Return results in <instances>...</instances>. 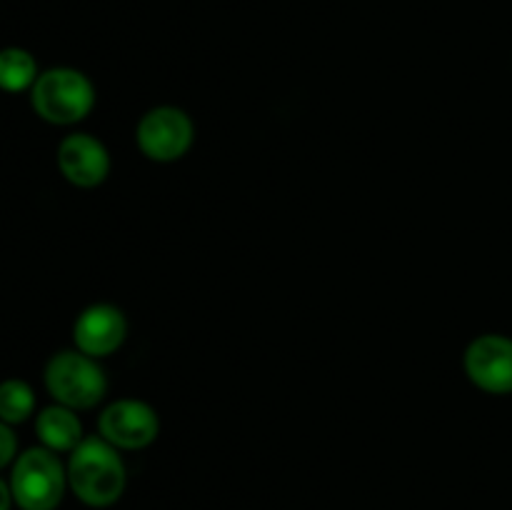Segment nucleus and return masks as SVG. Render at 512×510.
I'll return each mask as SVG.
<instances>
[{
    "instance_id": "nucleus-13",
    "label": "nucleus",
    "mask_w": 512,
    "mask_h": 510,
    "mask_svg": "<svg viewBox=\"0 0 512 510\" xmlns=\"http://www.w3.org/2000/svg\"><path fill=\"white\" fill-rule=\"evenodd\" d=\"M15 458H18V438H15L13 428L0 420V470L8 468Z\"/></svg>"
},
{
    "instance_id": "nucleus-2",
    "label": "nucleus",
    "mask_w": 512,
    "mask_h": 510,
    "mask_svg": "<svg viewBox=\"0 0 512 510\" xmlns=\"http://www.w3.org/2000/svg\"><path fill=\"white\" fill-rule=\"evenodd\" d=\"M30 105L45 123H80L95 105V85L75 68H50L40 73L30 88Z\"/></svg>"
},
{
    "instance_id": "nucleus-9",
    "label": "nucleus",
    "mask_w": 512,
    "mask_h": 510,
    "mask_svg": "<svg viewBox=\"0 0 512 510\" xmlns=\"http://www.w3.org/2000/svg\"><path fill=\"white\" fill-rule=\"evenodd\" d=\"M58 168L75 188H95L110 173V153L90 133H70L58 145Z\"/></svg>"
},
{
    "instance_id": "nucleus-4",
    "label": "nucleus",
    "mask_w": 512,
    "mask_h": 510,
    "mask_svg": "<svg viewBox=\"0 0 512 510\" xmlns=\"http://www.w3.org/2000/svg\"><path fill=\"white\" fill-rule=\"evenodd\" d=\"M45 388L55 403L73 410H90L108 393V378L98 358L75 350H60L45 365Z\"/></svg>"
},
{
    "instance_id": "nucleus-5",
    "label": "nucleus",
    "mask_w": 512,
    "mask_h": 510,
    "mask_svg": "<svg viewBox=\"0 0 512 510\" xmlns=\"http://www.w3.org/2000/svg\"><path fill=\"white\" fill-rule=\"evenodd\" d=\"M195 140V125L183 108L158 105L140 118L135 143L145 158L155 163H173L183 158Z\"/></svg>"
},
{
    "instance_id": "nucleus-12",
    "label": "nucleus",
    "mask_w": 512,
    "mask_h": 510,
    "mask_svg": "<svg viewBox=\"0 0 512 510\" xmlns=\"http://www.w3.org/2000/svg\"><path fill=\"white\" fill-rule=\"evenodd\" d=\"M35 410V393L25 380L8 378L0 383V420L8 425L25 423Z\"/></svg>"
},
{
    "instance_id": "nucleus-3",
    "label": "nucleus",
    "mask_w": 512,
    "mask_h": 510,
    "mask_svg": "<svg viewBox=\"0 0 512 510\" xmlns=\"http://www.w3.org/2000/svg\"><path fill=\"white\" fill-rule=\"evenodd\" d=\"M8 483L20 510H55L68 488V468L58 453L38 445L13 460Z\"/></svg>"
},
{
    "instance_id": "nucleus-1",
    "label": "nucleus",
    "mask_w": 512,
    "mask_h": 510,
    "mask_svg": "<svg viewBox=\"0 0 512 510\" xmlns=\"http://www.w3.org/2000/svg\"><path fill=\"white\" fill-rule=\"evenodd\" d=\"M68 488L88 508H110L125 493L128 470L120 450L100 435L80 440L68 458Z\"/></svg>"
},
{
    "instance_id": "nucleus-10",
    "label": "nucleus",
    "mask_w": 512,
    "mask_h": 510,
    "mask_svg": "<svg viewBox=\"0 0 512 510\" xmlns=\"http://www.w3.org/2000/svg\"><path fill=\"white\" fill-rule=\"evenodd\" d=\"M35 435H38L40 445L53 453H73L80 440L85 438L78 410L65 408L60 403L40 410L35 418Z\"/></svg>"
},
{
    "instance_id": "nucleus-7",
    "label": "nucleus",
    "mask_w": 512,
    "mask_h": 510,
    "mask_svg": "<svg viewBox=\"0 0 512 510\" xmlns=\"http://www.w3.org/2000/svg\"><path fill=\"white\" fill-rule=\"evenodd\" d=\"M463 365L475 388L490 395L512 393V338L508 335H478L465 348Z\"/></svg>"
},
{
    "instance_id": "nucleus-14",
    "label": "nucleus",
    "mask_w": 512,
    "mask_h": 510,
    "mask_svg": "<svg viewBox=\"0 0 512 510\" xmlns=\"http://www.w3.org/2000/svg\"><path fill=\"white\" fill-rule=\"evenodd\" d=\"M13 490H10V483H5L3 478H0V510H10L13 508Z\"/></svg>"
},
{
    "instance_id": "nucleus-8",
    "label": "nucleus",
    "mask_w": 512,
    "mask_h": 510,
    "mask_svg": "<svg viewBox=\"0 0 512 510\" xmlns=\"http://www.w3.org/2000/svg\"><path fill=\"white\" fill-rule=\"evenodd\" d=\"M125 338H128V320L113 303H93L75 318V348L90 358H108L125 343Z\"/></svg>"
},
{
    "instance_id": "nucleus-6",
    "label": "nucleus",
    "mask_w": 512,
    "mask_h": 510,
    "mask_svg": "<svg viewBox=\"0 0 512 510\" xmlns=\"http://www.w3.org/2000/svg\"><path fill=\"white\" fill-rule=\"evenodd\" d=\"M98 433L118 450H143L158 438L160 418L145 400L120 398L100 413Z\"/></svg>"
},
{
    "instance_id": "nucleus-11",
    "label": "nucleus",
    "mask_w": 512,
    "mask_h": 510,
    "mask_svg": "<svg viewBox=\"0 0 512 510\" xmlns=\"http://www.w3.org/2000/svg\"><path fill=\"white\" fill-rule=\"evenodd\" d=\"M38 75V63H35V58L28 50H0V90H5V93H23V90L33 88Z\"/></svg>"
}]
</instances>
